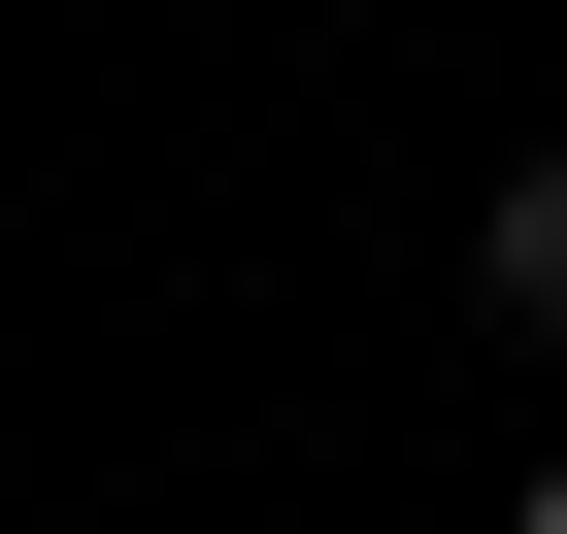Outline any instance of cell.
Segmentation results:
<instances>
[{
    "mask_svg": "<svg viewBox=\"0 0 567 534\" xmlns=\"http://www.w3.org/2000/svg\"><path fill=\"white\" fill-rule=\"evenodd\" d=\"M467 301H501V335H534V368H567V134H534V167H501V201H467Z\"/></svg>",
    "mask_w": 567,
    "mask_h": 534,
    "instance_id": "1",
    "label": "cell"
},
{
    "mask_svg": "<svg viewBox=\"0 0 567 534\" xmlns=\"http://www.w3.org/2000/svg\"><path fill=\"white\" fill-rule=\"evenodd\" d=\"M501 534H567V434H534V501H501Z\"/></svg>",
    "mask_w": 567,
    "mask_h": 534,
    "instance_id": "2",
    "label": "cell"
}]
</instances>
